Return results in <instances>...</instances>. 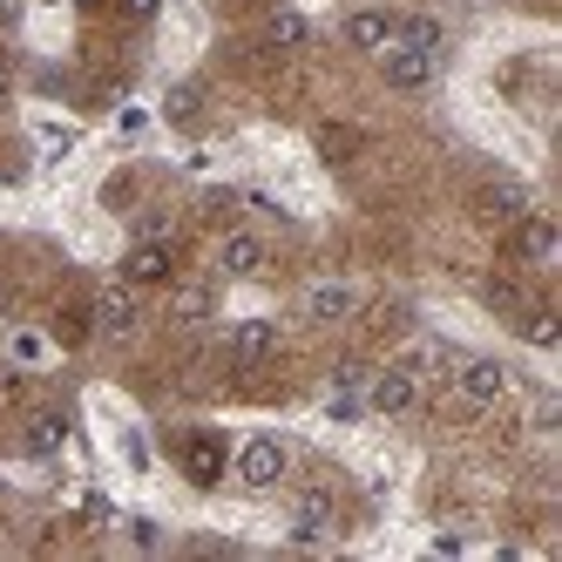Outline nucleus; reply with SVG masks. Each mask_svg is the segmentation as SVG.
<instances>
[{
    "label": "nucleus",
    "mask_w": 562,
    "mask_h": 562,
    "mask_svg": "<svg viewBox=\"0 0 562 562\" xmlns=\"http://www.w3.org/2000/svg\"><path fill=\"white\" fill-rule=\"evenodd\" d=\"M380 75H386V89H400V95H420V89L434 82V75H440V55L393 42V48H380Z\"/></svg>",
    "instance_id": "423d86ee"
},
{
    "label": "nucleus",
    "mask_w": 562,
    "mask_h": 562,
    "mask_svg": "<svg viewBox=\"0 0 562 562\" xmlns=\"http://www.w3.org/2000/svg\"><path fill=\"white\" fill-rule=\"evenodd\" d=\"M8 95H14V68H8V61H0V102H8Z\"/></svg>",
    "instance_id": "5701e85b"
},
{
    "label": "nucleus",
    "mask_w": 562,
    "mask_h": 562,
    "mask_svg": "<svg viewBox=\"0 0 562 562\" xmlns=\"http://www.w3.org/2000/svg\"><path fill=\"white\" fill-rule=\"evenodd\" d=\"M352 149H359V136L346 123H318V156H326V164H346Z\"/></svg>",
    "instance_id": "412c9836"
},
{
    "label": "nucleus",
    "mask_w": 562,
    "mask_h": 562,
    "mask_svg": "<svg viewBox=\"0 0 562 562\" xmlns=\"http://www.w3.org/2000/svg\"><path fill=\"white\" fill-rule=\"evenodd\" d=\"M123 8H130L136 21H149V14H156V0H123Z\"/></svg>",
    "instance_id": "4be33fe9"
},
{
    "label": "nucleus",
    "mask_w": 562,
    "mask_h": 562,
    "mask_svg": "<svg viewBox=\"0 0 562 562\" xmlns=\"http://www.w3.org/2000/svg\"><path fill=\"white\" fill-rule=\"evenodd\" d=\"M68 434H75V427H68V414L42 407V414H27V420H21V448H27L34 461H48V454H61V448H68Z\"/></svg>",
    "instance_id": "dca6fc26"
},
{
    "label": "nucleus",
    "mask_w": 562,
    "mask_h": 562,
    "mask_svg": "<svg viewBox=\"0 0 562 562\" xmlns=\"http://www.w3.org/2000/svg\"><path fill=\"white\" fill-rule=\"evenodd\" d=\"M224 461H231V448H224L217 434H190V440H183V474L196 481V488H217V481H224Z\"/></svg>",
    "instance_id": "2eb2a0df"
},
{
    "label": "nucleus",
    "mask_w": 562,
    "mask_h": 562,
    "mask_svg": "<svg viewBox=\"0 0 562 562\" xmlns=\"http://www.w3.org/2000/svg\"><path fill=\"white\" fill-rule=\"evenodd\" d=\"M312 42V21L299 14V8H278L271 21H265V48L271 55H292V48H305Z\"/></svg>",
    "instance_id": "f3484780"
},
{
    "label": "nucleus",
    "mask_w": 562,
    "mask_h": 562,
    "mask_svg": "<svg viewBox=\"0 0 562 562\" xmlns=\"http://www.w3.org/2000/svg\"><path fill=\"white\" fill-rule=\"evenodd\" d=\"M177 278V251H170V237H136L130 258H123V285L136 292H164Z\"/></svg>",
    "instance_id": "39448f33"
},
{
    "label": "nucleus",
    "mask_w": 562,
    "mask_h": 562,
    "mask_svg": "<svg viewBox=\"0 0 562 562\" xmlns=\"http://www.w3.org/2000/svg\"><path fill=\"white\" fill-rule=\"evenodd\" d=\"M521 339H529L536 352H555V339H562V326H555V312H549V305H536V312H521Z\"/></svg>",
    "instance_id": "6ab92c4d"
},
{
    "label": "nucleus",
    "mask_w": 562,
    "mask_h": 562,
    "mask_svg": "<svg viewBox=\"0 0 562 562\" xmlns=\"http://www.w3.org/2000/svg\"><path fill=\"white\" fill-rule=\"evenodd\" d=\"M299 312H305V326L333 333V326H346V318L359 312V285H352V278H312Z\"/></svg>",
    "instance_id": "20e7f679"
},
{
    "label": "nucleus",
    "mask_w": 562,
    "mask_h": 562,
    "mask_svg": "<svg viewBox=\"0 0 562 562\" xmlns=\"http://www.w3.org/2000/svg\"><path fill=\"white\" fill-rule=\"evenodd\" d=\"M217 318V285H204V278H170V326H211Z\"/></svg>",
    "instance_id": "4468645a"
},
{
    "label": "nucleus",
    "mask_w": 562,
    "mask_h": 562,
    "mask_svg": "<svg viewBox=\"0 0 562 562\" xmlns=\"http://www.w3.org/2000/svg\"><path fill=\"white\" fill-rule=\"evenodd\" d=\"M75 8H109V0H75Z\"/></svg>",
    "instance_id": "393cba45"
},
{
    "label": "nucleus",
    "mask_w": 562,
    "mask_h": 562,
    "mask_svg": "<svg viewBox=\"0 0 562 562\" xmlns=\"http://www.w3.org/2000/svg\"><path fill=\"white\" fill-rule=\"evenodd\" d=\"M393 42L427 48V55H448V34H440V21H434V14H400V21H393Z\"/></svg>",
    "instance_id": "a211bd4d"
},
{
    "label": "nucleus",
    "mask_w": 562,
    "mask_h": 562,
    "mask_svg": "<svg viewBox=\"0 0 562 562\" xmlns=\"http://www.w3.org/2000/svg\"><path fill=\"white\" fill-rule=\"evenodd\" d=\"M367 414H380V420H400V414H414L420 407V380H414V367L400 359V367H380V373H367Z\"/></svg>",
    "instance_id": "7ed1b4c3"
},
{
    "label": "nucleus",
    "mask_w": 562,
    "mask_h": 562,
    "mask_svg": "<svg viewBox=\"0 0 562 562\" xmlns=\"http://www.w3.org/2000/svg\"><path fill=\"white\" fill-rule=\"evenodd\" d=\"M164 115H170V123H196V115H204V82H177Z\"/></svg>",
    "instance_id": "aec40b11"
},
{
    "label": "nucleus",
    "mask_w": 562,
    "mask_h": 562,
    "mask_svg": "<svg viewBox=\"0 0 562 562\" xmlns=\"http://www.w3.org/2000/svg\"><path fill=\"white\" fill-rule=\"evenodd\" d=\"M265 237L258 231H224L217 237V278H258L265 271Z\"/></svg>",
    "instance_id": "9b49d317"
},
{
    "label": "nucleus",
    "mask_w": 562,
    "mask_h": 562,
    "mask_svg": "<svg viewBox=\"0 0 562 562\" xmlns=\"http://www.w3.org/2000/svg\"><path fill=\"white\" fill-rule=\"evenodd\" d=\"M14 8H21V0H0V21H14Z\"/></svg>",
    "instance_id": "b1692460"
},
{
    "label": "nucleus",
    "mask_w": 562,
    "mask_h": 562,
    "mask_svg": "<svg viewBox=\"0 0 562 562\" xmlns=\"http://www.w3.org/2000/svg\"><path fill=\"white\" fill-rule=\"evenodd\" d=\"M224 359L237 373H251V367H265V359H278V326L271 318H237V326L224 333Z\"/></svg>",
    "instance_id": "0eeeda50"
},
{
    "label": "nucleus",
    "mask_w": 562,
    "mask_h": 562,
    "mask_svg": "<svg viewBox=\"0 0 562 562\" xmlns=\"http://www.w3.org/2000/svg\"><path fill=\"white\" fill-rule=\"evenodd\" d=\"M508 251H515L521 265L549 271V265L562 258V237H555V224H549V217H536V211H529V217H515V224H508Z\"/></svg>",
    "instance_id": "6e6552de"
},
{
    "label": "nucleus",
    "mask_w": 562,
    "mask_h": 562,
    "mask_svg": "<svg viewBox=\"0 0 562 562\" xmlns=\"http://www.w3.org/2000/svg\"><path fill=\"white\" fill-rule=\"evenodd\" d=\"M339 536V502L326 488L292 495V542H333Z\"/></svg>",
    "instance_id": "1a4fd4ad"
},
{
    "label": "nucleus",
    "mask_w": 562,
    "mask_h": 562,
    "mask_svg": "<svg viewBox=\"0 0 562 562\" xmlns=\"http://www.w3.org/2000/svg\"><path fill=\"white\" fill-rule=\"evenodd\" d=\"M474 217L508 231L515 217H529V190H521L515 177H502V183H481V190H474Z\"/></svg>",
    "instance_id": "f8f14e48"
},
{
    "label": "nucleus",
    "mask_w": 562,
    "mask_h": 562,
    "mask_svg": "<svg viewBox=\"0 0 562 562\" xmlns=\"http://www.w3.org/2000/svg\"><path fill=\"white\" fill-rule=\"evenodd\" d=\"M393 21H400V14H386V8H352V14L339 21V34H346V48L380 55V48H393Z\"/></svg>",
    "instance_id": "ddd939ff"
},
{
    "label": "nucleus",
    "mask_w": 562,
    "mask_h": 562,
    "mask_svg": "<svg viewBox=\"0 0 562 562\" xmlns=\"http://www.w3.org/2000/svg\"><path fill=\"white\" fill-rule=\"evenodd\" d=\"M136 318H143V305H136V285H102L95 292V333H109V339H130L136 333Z\"/></svg>",
    "instance_id": "9d476101"
},
{
    "label": "nucleus",
    "mask_w": 562,
    "mask_h": 562,
    "mask_svg": "<svg viewBox=\"0 0 562 562\" xmlns=\"http://www.w3.org/2000/svg\"><path fill=\"white\" fill-rule=\"evenodd\" d=\"M231 474L245 481V488H278V481L292 474V448L278 434H251V440H237V454H231Z\"/></svg>",
    "instance_id": "f03ea898"
},
{
    "label": "nucleus",
    "mask_w": 562,
    "mask_h": 562,
    "mask_svg": "<svg viewBox=\"0 0 562 562\" xmlns=\"http://www.w3.org/2000/svg\"><path fill=\"white\" fill-rule=\"evenodd\" d=\"M440 386H448V400H454L461 414H488V407H502V400H508L515 380H508L502 359L468 352V359H454V367H448V380H440Z\"/></svg>",
    "instance_id": "f257e3e1"
}]
</instances>
